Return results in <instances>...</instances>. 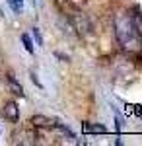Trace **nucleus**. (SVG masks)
Wrapping results in <instances>:
<instances>
[{"mask_svg":"<svg viewBox=\"0 0 142 146\" xmlns=\"http://www.w3.org/2000/svg\"><path fill=\"white\" fill-rule=\"evenodd\" d=\"M31 80L35 82V84H37V86H39V88H43V84H41V82L37 80V76H35V72H31Z\"/></svg>","mask_w":142,"mask_h":146,"instance_id":"12","label":"nucleus"},{"mask_svg":"<svg viewBox=\"0 0 142 146\" xmlns=\"http://www.w3.org/2000/svg\"><path fill=\"white\" fill-rule=\"evenodd\" d=\"M2 115L10 121V123H18L20 121V107L16 101H6L2 107Z\"/></svg>","mask_w":142,"mask_h":146,"instance_id":"3","label":"nucleus"},{"mask_svg":"<svg viewBox=\"0 0 142 146\" xmlns=\"http://www.w3.org/2000/svg\"><path fill=\"white\" fill-rule=\"evenodd\" d=\"M33 37H35V43H37V45H43V37H41V33H39L37 27H33Z\"/></svg>","mask_w":142,"mask_h":146,"instance_id":"11","label":"nucleus"},{"mask_svg":"<svg viewBox=\"0 0 142 146\" xmlns=\"http://www.w3.org/2000/svg\"><path fill=\"white\" fill-rule=\"evenodd\" d=\"M22 43H23V47H25V51H27V53H33V51H35L31 37H29L27 33H22Z\"/></svg>","mask_w":142,"mask_h":146,"instance_id":"7","label":"nucleus"},{"mask_svg":"<svg viewBox=\"0 0 142 146\" xmlns=\"http://www.w3.org/2000/svg\"><path fill=\"white\" fill-rule=\"evenodd\" d=\"M8 82H10V90L16 94V96H20V98H23V88L16 82V78L14 76H8Z\"/></svg>","mask_w":142,"mask_h":146,"instance_id":"6","label":"nucleus"},{"mask_svg":"<svg viewBox=\"0 0 142 146\" xmlns=\"http://www.w3.org/2000/svg\"><path fill=\"white\" fill-rule=\"evenodd\" d=\"M136 113H138V115L142 117V105H136Z\"/></svg>","mask_w":142,"mask_h":146,"instance_id":"13","label":"nucleus"},{"mask_svg":"<svg viewBox=\"0 0 142 146\" xmlns=\"http://www.w3.org/2000/svg\"><path fill=\"white\" fill-rule=\"evenodd\" d=\"M68 4H70V8H72V10L80 12V10H84V8H86L88 0H68Z\"/></svg>","mask_w":142,"mask_h":146,"instance_id":"8","label":"nucleus"},{"mask_svg":"<svg viewBox=\"0 0 142 146\" xmlns=\"http://www.w3.org/2000/svg\"><path fill=\"white\" fill-rule=\"evenodd\" d=\"M140 51H142V41H140Z\"/></svg>","mask_w":142,"mask_h":146,"instance_id":"14","label":"nucleus"},{"mask_svg":"<svg viewBox=\"0 0 142 146\" xmlns=\"http://www.w3.org/2000/svg\"><path fill=\"white\" fill-rule=\"evenodd\" d=\"M88 131H92V133H105L107 129L103 127V125H94V127H86Z\"/></svg>","mask_w":142,"mask_h":146,"instance_id":"10","label":"nucleus"},{"mask_svg":"<svg viewBox=\"0 0 142 146\" xmlns=\"http://www.w3.org/2000/svg\"><path fill=\"white\" fill-rule=\"evenodd\" d=\"M115 35L119 39V43L123 45V49L131 51V53H136L140 51V37L136 33L134 25H132L131 14H119L117 20H115Z\"/></svg>","mask_w":142,"mask_h":146,"instance_id":"1","label":"nucleus"},{"mask_svg":"<svg viewBox=\"0 0 142 146\" xmlns=\"http://www.w3.org/2000/svg\"><path fill=\"white\" fill-rule=\"evenodd\" d=\"M33 2H35V0H33Z\"/></svg>","mask_w":142,"mask_h":146,"instance_id":"15","label":"nucleus"},{"mask_svg":"<svg viewBox=\"0 0 142 146\" xmlns=\"http://www.w3.org/2000/svg\"><path fill=\"white\" fill-rule=\"evenodd\" d=\"M72 25H74V29H76L80 35H90L94 31V25L90 22V18H88L86 14H76V16H72Z\"/></svg>","mask_w":142,"mask_h":146,"instance_id":"2","label":"nucleus"},{"mask_svg":"<svg viewBox=\"0 0 142 146\" xmlns=\"http://www.w3.org/2000/svg\"><path fill=\"white\" fill-rule=\"evenodd\" d=\"M131 20H132V25H134V29H136V33H138V37L142 39V12H134V14H131Z\"/></svg>","mask_w":142,"mask_h":146,"instance_id":"5","label":"nucleus"},{"mask_svg":"<svg viewBox=\"0 0 142 146\" xmlns=\"http://www.w3.org/2000/svg\"><path fill=\"white\" fill-rule=\"evenodd\" d=\"M29 123H31L35 129H55L56 121L49 119V117H45V115H33Z\"/></svg>","mask_w":142,"mask_h":146,"instance_id":"4","label":"nucleus"},{"mask_svg":"<svg viewBox=\"0 0 142 146\" xmlns=\"http://www.w3.org/2000/svg\"><path fill=\"white\" fill-rule=\"evenodd\" d=\"M8 2H10L12 10L16 12V14H22V10H23V0H8Z\"/></svg>","mask_w":142,"mask_h":146,"instance_id":"9","label":"nucleus"}]
</instances>
